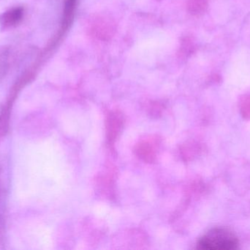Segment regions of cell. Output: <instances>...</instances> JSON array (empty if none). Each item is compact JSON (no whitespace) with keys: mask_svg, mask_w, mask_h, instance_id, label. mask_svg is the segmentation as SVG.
<instances>
[{"mask_svg":"<svg viewBox=\"0 0 250 250\" xmlns=\"http://www.w3.org/2000/svg\"><path fill=\"white\" fill-rule=\"evenodd\" d=\"M204 0H189L188 7L192 13H198L204 7Z\"/></svg>","mask_w":250,"mask_h":250,"instance_id":"obj_4","label":"cell"},{"mask_svg":"<svg viewBox=\"0 0 250 250\" xmlns=\"http://www.w3.org/2000/svg\"><path fill=\"white\" fill-rule=\"evenodd\" d=\"M92 35L101 40H108L114 34V23L107 18L96 17L90 25Z\"/></svg>","mask_w":250,"mask_h":250,"instance_id":"obj_2","label":"cell"},{"mask_svg":"<svg viewBox=\"0 0 250 250\" xmlns=\"http://www.w3.org/2000/svg\"><path fill=\"white\" fill-rule=\"evenodd\" d=\"M239 241L234 233L229 229L215 228L203 236L198 248L204 250H231L236 249Z\"/></svg>","mask_w":250,"mask_h":250,"instance_id":"obj_1","label":"cell"},{"mask_svg":"<svg viewBox=\"0 0 250 250\" xmlns=\"http://www.w3.org/2000/svg\"><path fill=\"white\" fill-rule=\"evenodd\" d=\"M23 10L21 7H15L0 15V25L4 29L16 26L23 18Z\"/></svg>","mask_w":250,"mask_h":250,"instance_id":"obj_3","label":"cell"}]
</instances>
